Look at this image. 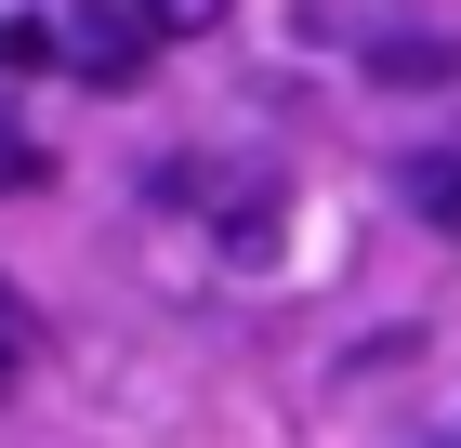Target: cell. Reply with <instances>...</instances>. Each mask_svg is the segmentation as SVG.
Returning a JSON list of instances; mask_svg holds the SVG:
<instances>
[{
  "mask_svg": "<svg viewBox=\"0 0 461 448\" xmlns=\"http://www.w3.org/2000/svg\"><path fill=\"white\" fill-rule=\"evenodd\" d=\"M145 53H158V27H145L132 0H93V14L67 27V67H79V79H106V93H132Z\"/></svg>",
  "mask_w": 461,
  "mask_h": 448,
  "instance_id": "6da1fadb",
  "label": "cell"
},
{
  "mask_svg": "<svg viewBox=\"0 0 461 448\" xmlns=\"http://www.w3.org/2000/svg\"><path fill=\"white\" fill-rule=\"evenodd\" d=\"M409 211H435V224H461V159H409Z\"/></svg>",
  "mask_w": 461,
  "mask_h": 448,
  "instance_id": "7a4b0ae2",
  "label": "cell"
},
{
  "mask_svg": "<svg viewBox=\"0 0 461 448\" xmlns=\"http://www.w3.org/2000/svg\"><path fill=\"white\" fill-rule=\"evenodd\" d=\"M132 14H145V27H158V40H185V27H212L224 0H132Z\"/></svg>",
  "mask_w": 461,
  "mask_h": 448,
  "instance_id": "3957f363",
  "label": "cell"
},
{
  "mask_svg": "<svg viewBox=\"0 0 461 448\" xmlns=\"http://www.w3.org/2000/svg\"><path fill=\"white\" fill-rule=\"evenodd\" d=\"M53 53H67L53 27H0V79H14V67H53Z\"/></svg>",
  "mask_w": 461,
  "mask_h": 448,
  "instance_id": "277c9868",
  "label": "cell"
},
{
  "mask_svg": "<svg viewBox=\"0 0 461 448\" xmlns=\"http://www.w3.org/2000/svg\"><path fill=\"white\" fill-rule=\"evenodd\" d=\"M14 370H27V304L0 290V396H14Z\"/></svg>",
  "mask_w": 461,
  "mask_h": 448,
  "instance_id": "5b68a950",
  "label": "cell"
}]
</instances>
